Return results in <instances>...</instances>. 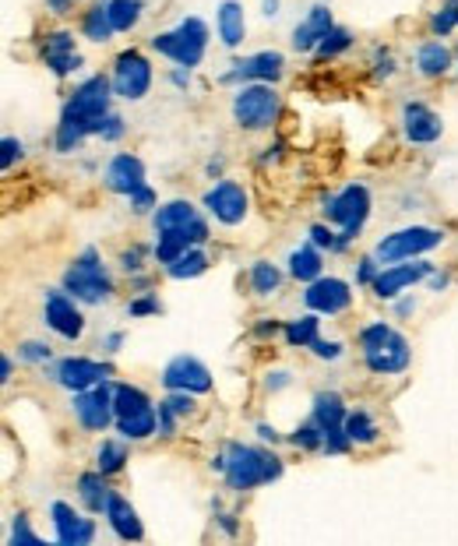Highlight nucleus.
<instances>
[{"instance_id":"55","label":"nucleus","mask_w":458,"mask_h":546,"mask_svg":"<svg viewBox=\"0 0 458 546\" xmlns=\"http://www.w3.org/2000/svg\"><path fill=\"white\" fill-rule=\"evenodd\" d=\"M120 265H124V272H137V268H141V250H127V254H124V258H120Z\"/></svg>"},{"instance_id":"22","label":"nucleus","mask_w":458,"mask_h":546,"mask_svg":"<svg viewBox=\"0 0 458 546\" xmlns=\"http://www.w3.org/2000/svg\"><path fill=\"white\" fill-rule=\"evenodd\" d=\"M107 519L113 525V532L120 536V540H141L145 536V529H141V519H137V511L120 497V493H113L109 497V508H107Z\"/></svg>"},{"instance_id":"34","label":"nucleus","mask_w":458,"mask_h":546,"mask_svg":"<svg viewBox=\"0 0 458 546\" xmlns=\"http://www.w3.org/2000/svg\"><path fill=\"white\" fill-rule=\"evenodd\" d=\"M109 4V18H113V28L117 32H131V28L141 22V0H107Z\"/></svg>"},{"instance_id":"26","label":"nucleus","mask_w":458,"mask_h":546,"mask_svg":"<svg viewBox=\"0 0 458 546\" xmlns=\"http://www.w3.org/2000/svg\"><path fill=\"white\" fill-rule=\"evenodd\" d=\"M416 67H420V75H427V78H441V75L452 67V54L444 50V43H423L420 54H416Z\"/></svg>"},{"instance_id":"11","label":"nucleus","mask_w":458,"mask_h":546,"mask_svg":"<svg viewBox=\"0 0 458 546\" xmlns=\"http://www.w3.org/2000/svg\"><path fill=\"white\" fill-rule=\"evenodd\" d=\"M205 208L222 222V226H237L247 218V191L237 180H222L205 194Z\"/></svg>"},{"instance_id":"30","label":"nucleus","mask_w":458,"mask_h":546,"mask_svg":"<svg viewBox=\"0 0 458 546\" xmlns=\"http://www.w3.org/2000/svg\"><path fill=\"white\" fill-rule=\"evenodd\" d=\"M117 430L127 437V440H141V437H152V434H156V410L148 406V410L131 412V416H120V420H117Z\"/></svg>"},{"instance_id":"24","label":"nucleus","mask_w":458,"mask_h":546,"mask_svg":"<svg viewBox=\"0 0 458 546\" xmlns=\"http://www.w3.org/2000/svg\"><path fill=\"white\" fill-rule=\"evenodd\" d=\"M88 135H96L88 120H81L75 113H64L60 124H56V148H60V152H75Z\"/></svg>"},{"instance_id":"23","label":"nucleus","mask_w":458,"mask_h":546,"mask_svg":"<svg viewBox=\"0 0 458 546\" xmlns=\"http://www.w3.org/2000/svg\"><path fill=\"white\" fill-rule=\"evenodd\" d=\"M216 28H219V39H222L229 50L243 43V32H247V25H243V7L237 4V0H222V4H219Z\"/></svg>"},{"instance_id":"62","label":"nucleus","mask_w":458,"mask_h":546,"mask_svg":"<svg viewBox=\"0 0 458 546\" xmlns=\"http://www.w3.org/2000/svg\"><path fill=\"white\" fill-rule=\"evenodd\" d=\"M258 434L265 437V440H275V437H279V434H275V430H271V427H265V423H261V427H258Z\"/></svg>"},{"instance_id":"29","label":"nucleus","mask_w":458,"mask_h":546,"mask_svg":"<svg viewBox=\"0 0 458 546\" xmlns=\"http://www.w3.org/2000/svg\"><path fill=\"white\" fill-rule=\"evenodd\" d=\"M78 490H81V500H85L88 511H107L109 508V497H113V493H109L107 483H103V472H99V476H96V472L81 476Z\"/></svg>"},{"instance_id":"8","label":"nucleus","mask_w":458,"mask_h":546,"mask_svg":"<svg viewBox=\"0 0 458 546\" xmlns=\"http://www.w3.org/2000/svg\"><path fill=\"white\" fill-rule=\"evenodd\" d=\"M148 88H152V64L137 50H124L113 64V92L120 99L137 103V99L148 96Z\"/></svg>"},{"instance_id":"56","label":"nucleus","mask_w":458,"mask_h":546,"mask_svg":"<svg viewBox=\"0 0 458 546\" xmlns=\"http://www.w3.org/2000/svg\"><path fill=\"white\" fill-rule=\"evenodd\" d=\"M374 261H378V258H363V261H360V275H356L360 282H374V278H378V275H374Z\"/></svg>"},{"instance_id":"15","label":"nucleus","mask_w":458,"mask_h":546,"mask_svg":"<svg viewBox=\"0 0 458 546\" xmlns=\"http://www.w3.org/2000/svg\"><path fill=\"white\" fill-rule=\"evenodd\" d=\"M46 325L54 328L56 335H64V339H78L85 331V318L78 314V307H75V300L67 293L50 289L46 293Z\"/></svg>"},{"instance_id":"2","label":"nucleus","mask_w":458,"mask_h":546,"mask_svg":"<svg viewBox=\"0 0 458 546\" xmlns=\"http://www.w3.org/2000/svg\"><path fill=\"white\" fill-rule=\"evenodd\" d=\"M205 46H209V25L201 18H184L173 32H162L152 39V50L169 56L180 67H198L205 60Z\"/></svg>"},{"instance_id":"41","label":"nucleus","mask_w":458,"mask_h":546,"mask_svg":"<svg viewBox=\"0 0 458 546\" xmlns=\"http://www.w3.org/2000/svg\"><path fill=\"white\" fill-rule=\"evenodd\" d=\"M46 64H50V71H54L56 78H67L71 71H78L81 56L78 54H46Z\"/></svg>"},{"instance_id":"25","label":"nucleus","mask_w":458,"mask_h":546,"mask_svg":"<svg viewBox=\"0 0 458 546\" xmlns=\"http://www.w3.org/2000/svg\"><path fill=\"white\" fill-rule=\"evenodd\" d=\"M314 423L321 430H335V427H346V410H342V399L335 391H321L314 399Z\"/></svg>"},{"instance_id":"50","label":"nucleus","mask_w":458,"mask_h":546,"mask_svg":"<svg viewBox=\"0 0 458 546\" xmlns=\"http://www.w3.org/2000/svg\"><path fill=\"white\" fill-rule=\"evenodd\" d=\"M18 356H22V359H32V363H36V359H50V346H43V342H25V346L18 349Z\"/></svg>"},{"instance_id":"7","label":"nucleus","mask_w":458,"mask_h":546,"mask_svg":"<svg viewBox=\"0 0 458 546\" xmlns=\"http://www.w3.org/2000/svg\"><path fill=\"white\" fill-rule=\"evenodd\" d=\"M444 237L437 229H427V226H409V229H399L392 237H384L374 250V258L384 261V265H395V261H405V258H416L423 250H433Z\"/></svg>"},{"instance_id":"12","label":"nucleus","mask_w":458,"mask_h":546,"mask_svg":"<svg viewBox=\"0 0 458 546\" xmlns=\"http://www.w3.org/2000/svg\"><path fill=\"white\" fill-rule=\"evenodd\" d=\"M282 54L275 50H265V54H254V56H243L240 64H233V71L222 75V82L233 85V82H279L282 78Z\"/></svg>"},{"instance_id":"37","label":"nucleus","mask_w":458,"mask_h":546,"mask_svg":"<svg viewBox=\"0 0 458 546\" xmlns=\"http://www.w3.org/2000/svg\"><path fill=\"white\" fill-rule=\"evenodd\" d=\"M346 434H350L352 444H371V440H378V427L367 412H350L346 416Z\"/></svg>"},{"instance_id":"60","label":"nucleus","mask_w":458,"mask_h":546,"mask_svg":"<svg viewBox=\"0 0 458 546\" xmlns=\"http://www.w3.org/2000/svg\"><path fill=\"white\" fill-rule=\"evenodd\" d=\"M286 378H290V374H271L269 388H282V384H286Z\"/></svg>"},{"instance_id":"63","label":"nucleus","mask_w":458,"mask_h":546,"mask_svg":"<svg viewBox=\"0 0 458 546\" xmlns=\"http://www.w3.org/2000/svg\"><path fill=\"white\" fill-rule=\"evenodd\" d=\"M120 342H124V335H109V339H107V346H109V349H117Z\"/></svg>"},{"instance_id":"17","label":"nucleus","mask_w":458,"mask_h":546,"mask_svg":"<svg viewBox=\"0 0 458 546\" xmlns=\"http://www.w3.org/2000/svg\"><path fill=\"white\" fill-rule=\"evenodd\" d=\"M367 367L374 374H399L409 367V342H405L399 331H392L381 346L367 349Z\"/></svg>"},{"instance_id":"45","label":"nucleus","mask_w":458,"mask_h":546,"mask_svg":"<svg viewBox=\"0 0 458 546\" xmlns=\"http://www.w3.org/2000/svg\"><path fill=\"white\" fill-rule=\"evenodd\" d=\"M0 152H4V156H0V166H4V169H11L15 159H22V141H18V137H4Z\"/></svg>"},{"instance_id":"58","label":"nucleus","mask_w":458,"mask_h":546,"mask_svg":"<svg viewBox=\"0 0 458 546\" xmlns=\"http://www.w3.org/2000/svg\"><path fill=\"white\" fill-rule=\"evenodd\" d=\"M392 71H395V60H392V56L384 54V60H378V75H384V78H388Z\"/></svg>"},{"instance_id":"6","label":"nucleus","mask_w":458,"mask_h":546,"mask_svg":"<svg viewBox=\"0 0 458 546\" xmlns=\"http://www.w3.org/2000/svg\"><path fill=\"white\" fill-rule=\"evenodd\" d=\"M109 92H113V82H107L103 75H96V78H88V82H81L75 88V96L64 106V113H75L81 120H88L92 131L103 135V124L109 116Z\"/></svg>"},{"instance_id":"40","label":"nucleus","mask_w":458,"mask_h":546,"mask_svg":"<svg viewBox=\"0 0 458 546\" xmlns=\"http://www.w3.org/2000/svg\"><path fill=\"white\" fill-rule=\"evenodd\" d=\"M124 462H127L124 444H117V440H103V448H99V472H103V476H107V472H117Z\"/></svg>"},{"instance_id":"20","label":"nucleus","mask_w":458,"mask_h":546,"mask_svg":"<svg viewBox=\"0 0 458 546\" xmlns=\"http://www.w3.org/2000/svg\"><path fill=\"white\" fill-rule=\"evenodd\" d=\"M107 184L117 194H135L145 187V166L135 156H113L107 166Z\"/></svg>"},{"instance_id":"61","label":"nucleus","mask_w":458,"mask_h":546,"mask_svg":"<svg viewBox=\"0 0 458 546\" xmlns=\"http://www.w3.org/2000/svg\"><path fill=\"white\" fill-rule=\"evenodd\" d=\"M265 15H269V18L279 15V0H265Z\"/></svg>"},{"instance_id":"48","label":"nucleus","mask_w":458,"mask_h":546,"mask_svg":"<svg viewBox=\"0 0 458 546\" xmlns=\"http://www.w3.org/2000/svg\"><path fill=\"white\" fill-rule=\"evenodd\" d=\"M166 406L177 412V416H188L194 410V402H190V391H173L169 399H166Z\"/></svg>"},{"instance_id":"36","label":"nucleus","mask_w":458,"mask_h":546,"mask_svg":"<svg viewBox=\"0 0 458 546\" xmlns=\"http://www.w3.org/2000/svg\"><path fill=\"white\" fill-rule=\"evenodd\" d=\"M279 282H282V275H279V268L269 265V261H258V265L250 268V286H254V293H258V297L275 293V289H279Z\"/></svg>"},{"instance_id":"49","label":"nucleus","mask_w":458,"mask_h":546,"mask_svg":"<svg viewBox=\"0 0 458 546\" xmlns=\"http://www.w3.org/2000/svg\"><path fill=\"white\" fill-rule=\"evenodd\" d=\"M11 540H15V543H28V546H36V543H39V536H36V532L28 529V521L22 519V515L15 519V532H11Z\"/></svg>"},{"instance_id":"31","label":"nucleus","mask_w":458,"mask_h":546,"mask_svg":"<svg viewBox=\"0 0 458 546\" xmlns=\"http://www.w3.org/2000/svg\"><path fill=\"white\" fill-rule=\"evenodd\" d=\"M188 247H190L188 229H162L159 244H156V258H159V265H173L180 254H188Z\"/></svg>"},{"instance_id":"18","label":"nucleus","mask_w":458,"mask_h":546,"mask_svg":"<svg viewBox=\"0 0 458 546\" xmlns=\"http://www.w3.org/2000/svg\"><path fill=\"white\" fill-rule=\"evenodd\" d=\"M54 525H56V540L64 546H85L92 543V536H96V525L88 519H81L75 508H67L64 500H56L54 508Z\"/></svg>"},{"instance_id":"53","label":"nucleus","mask_w":458,"mask_h":546,"mask_svg":"<svg viewBox=\"0 0 458 546\" xmlns=\"http://www.w3.org/2000/svg\"><path fill=\"white\" fill-rule=\"evenodd\" d=\"M310 240H314V247H335L339 240H335V233L331 229H324V226H314L310 229Z\"/></svg>"},{"instance_id":"27","label":"nucleus","mask_w":458,"mask_h":546,"mask_svg":"<svg viewBox=\"0 0 458 546\" xmlns=\"http://www.w3.org/2000/svg\"><path fill=\"white\" fill-rule=\"evenodd\" d=\"M194 218H198V212H194L190 201H169L156 212V229L159 233L162 229H188Z\"/></svg>"},{"instance_id":"16","label":"nucleus","mask_w":458,"mask_h":546,"mask_svg":"<svg viewBox=\"0 0 458 546\" xmlns=\"http://www.w3.org/2000/svg\"><path fill=\"white\" fill-rule=\"evenodd\" d=\"M402 131H405V137H409L412 145H431V141H437V137H441L444 124H441V116H437L433 109L423 106V103H405Z\"/></svg>"},{"instance_id":"21","label":"nucleus","mask_w":458,"mask_h":546,"mask_svg":"<svg viewBox=\"0 0 458 546\" xmlns=\"http://www.w3.org/2000/svg\"><path fill=\"white\" fill-rule=\"evenodd\" d=\"M331 28H335L331 11H328V7H310V15H307L297 25V32H293V50H300V54L318 50V43H321Z\"/></svg>"},{"instance_id":"9","label":"nucleus","mask_w":458,"mask_h":546,"mask_svg":"<svg viewBox=\"0 0 458 546\" xmlns=\"http://www.w3.org/2000/svg\"><path fill=\"white\" fill-rule=\"evenodd\" d=\"M75 412H78L81 427L88 430H107L113 423V388H107V381L96 384V388H85V391H75Z\"/></svg>"},{"instance_id":"32","label":"nucleus","mask_w":458,"mask_h":546,"mask_svg":"<svg viewBox=\"0 0 458 546\" xmlns=\"http://www.w3.org/2000/svg\"><path fill=\"white\" fill-rule=\"evenodd\" d=\"M85 35L92 39V43H109L113 39V18H109V4H96L88 15H85Z\"/></svg>"},{"instance_id":"59","label":"nucleus","mask_w":458,"mask_h":546,"mask_svg":"<svg viewBox=\"0 0 458 546\" xmlns=\"http://www.w3.org/2000/svg\"><path fill=\"white\" fill-rule=\"evenodd\" d=\"M75 0H50V7H54L56 15H67V7H71Z\"/></svg>"},{"instance_id":"10","label":"nucleus","mask_w":458,"mask_h":546,"mask_svg":"<svg viewBox=\"0 0 458 546\" xmlns=\"http://www.w3.org/2000/svg\"><path fill=\"white\" fill-rule=\"evenodd\" d=\"M162 384H166L169 391H198V395H201V391L212 388V374H209V367H205L201 359H194V356H177V359L166 363Z\"/></svg>"},{"instance_id":"33","label":"nucleus","mask_w":458,"mask_h":546,"mask_svg":"<svg viewBox=\"0 0 458 546\" xmlns=\"http://www.w3.org/2000/svg\"><path fill=\"white\" fill-rule=\"evenodd\" d=\"M152 402H148V395L141 391V388H131V384H117L113 388V410H117V420L120 416H131V412H141L148 410Z\"/></svg>"},{"instance_id":"64","label":"nucleus","mask_w":458,"mask_h":546,"mask_svg":"<svg viewBox=\"0 0 458 546\" xmlns=\"http://www.w3.org/2000/svg\"><path fill=\"white\" fill-rule=\"evenodd\" d=\"M444 7H448V11L455 15V22H458V0H444Z\"/></svg>"},{"instance_id":"14","label":"nucleus","mask_w":458,"mask_h":546,"mask_svg":"<svg viewBox=\"0 0 458 546\" xmlns=\"http://www.w3.org/2000/svg\"><path fill=\"white\" fill-rule=\"evenodd\" d=\"M303 300H307L310 310H318V314H342L352 303V293L342 278H314V282L307 286Z\"/></svg>"},{"instance_id":"54","label":"nucleus","mask_w":458,"mask_h":546,"mask_svg":"<svg viewBox=\"0 0 458 546\" xmlns=\"http://www.w3.org/2000/svg\"><path fill=\"white\" fill-rule=\"evenodd\" d=\"M127 310H131V314H159V303L152 300V297H141V300H135L131 303V307H127Z\"/></svg>"},{"instance_id":"1","label":"nucleus","mask_w":458,"mask_h":546,"mask_svg":"<svg viewBox=\"0 0 458 546\" xmlns=\"http://www.w3.org/2000/svg\"><path fill=\"white\" fill-rule=\"evenodd\" d=\"M282 476V462L250 444H229L226 448V480L233 490H254Z\"/></svg>"},{"instance_id":"3","label":"nucleus","mask_w":458,"mask_h":546,"mask_svg":"<svg viewBox=\"0 0 458 546\" xmlns=\"http://www.w3.org/2000/svg\"><path fill=\"white\" fill-rule=\"evenodd\" d=\"M275 116H279V96L269 82L243 85L233 96V120L247 131H265V127H271Z\"/></svg>"},{"instance_id":"47","label":"nucleus","mask_w":458,"mask_h":546,"mask_svg":"<svg viewBox=\"0 0 458 546\" xmlns=\"http://www.w3.org/2000/svg\"><path fill=\"white\" fill-rule=\"evenodd\" d=\"M431 25H433V32H437V35L444 39V35H448V32L458 25V22H455V15H452L448 7H441V11H437V15L431 18Z\"/></svg>"},{"instance_id":"57","label":"nucleus","mask_w":458,"mask_h":546,"mask_svg":"<svg viewBox=\"0 0 458 546\" xmlns=\"http://www.w3.org/2000/svg\"><path fill=\"white\" fill-rule=\"evenodd\" d=\"M11 370H15V363H11V356H4L0 359V381H11Z\"/></svg>"},{"instance_id":"35","label":"nucleus","mask_w":458,"mask_h":546,"mask_svg":"<svg viewBox=\"0 0 458 546\" xmlns=\"http://www.w3.org/2000/svg\"><path fill=\"white\" fill-rule=\"evenodd\" d=\"M205 268H209V258L201 250H188L173 265H166V272L173 275V278H194V275H201Z\"/></svg>"},{"instance_id":"52","label":"nucleus","mask_w":458,"mask_h":546,"mask_svg":"<svg viewBox=\"0 0 458 546\" xmlns=\"http://www.w3.org/2000/svg\"><path fill=\"white\" fill-rule=\"evenodd\" d=\"M120 135H124V120L109 113V116H107V124H103V137H107V141H117V137H120Z\"/></svg>"},{"instance_id":"51","label":"nucleus","mask_w":458,"mask_h":546,"mask_svg":"<svg viewBox=\"0 0 458 546\" xmlns=\"http://www.w3.org/2000/svg\"><path fill=\"white\" fill-rule=\"evenodd\" d=\"M310 349L321 356V359H339V356H342V342H321V339H318Z\"/></svg>"},{"instance_id":"42","label":"nucleus","mask_w":458,"mask_h":546,"mask_svg":"<svg viewBox=\"0 0 458 546\" xmlns=\"http://www.w3.org/2000/svg\"><path fill=\"white\" fill-rule=\"evenodd\" d=\"M388 335H392V328L384 325V321H381V325L363 328V335H360V346H363V353H367V349H374V346H381Z\"/></svg>"},{"instance_id":"28","label":"nucleus","mask_w":458,"mask_h":546,"mask_svg":"<svg viewBox=\"0 0 458 546\" xmlns=\"http://www.w3.org/2000/svg\"><path fill=\"white\" fill-rule=\"evenodd\" d=\"M290 272L293 278L300 282H314V278H321V254L314 250V247H300L290 254Z\"/></svg>"},{"instance_id":"46","label":"nucleus","mask_w":458,"mask_h":546,"mask_svg":"<svg viewBox=\"0 0 458 546\" xmlns=\"http://www.w3.org/2000/svg\"><path fill=\"white\" fill-rule=\"evenodd\" d=\"M131 197V208L135 212H152L156 208V194H152V187H137L135 194H127Z\"/></svg>"},{"instance_id":"13","label":"nucleus","mask_w":458,"mask_h":546,"mask_svg":"<svg viewBox=\"0 0 458 546\" xmlns=\"http://www.w3.org/2000/svg\"><path fill=\"white\" fill-rule=\"evenodd\" d=\"M109 378L107 363H96V359H81V356H71V359H60L56 367V381L67 391H85V388H96Z\"/></svg>"},{"instance_id":"39","label":"nucleus","mask_w":458,"mask_h":546,"mask_svg":"<svg viewBox=\"0 0 458 546\" xmlns=\"http://www.w3.org/2000/svg\"><path fill=\"white\" fill-rule=\"evenodd\" d=\"M350 46H352V32L335 25L321 43H318V56H335V54H342V50H350Z\"/></svg>"},{"instance_id":"43","label":"nucleus","mask_w":458,"mask_h":546,"mask_svg":"<svg viewBox=\"0 0 458 546\" xmlns=\"http://www.w3.org/2000/svg\"><path fill=\"white\" fill-rule=\"evenodd\" d=\"M293 444H297V448H318V444H324V430L318 427V423L300 427L297 437H293Z\"/></svg>"},{"instance_id":"5","label":"nucleus","mask_w":458,"mask_h":546,"mask_svg":"<svg viewBox=\"0 0 458 546\" xmlns=\"http://www.w3.org/2000/svg\"><path fill=\"white\" fill-rule=\"evenodd\" d=\"M324 216L331 218V222H342V226H346L342 240L335 244L342 250V247L360 233V226L367 222V216H371V194H367V187H360V184H350L342 194H335V197L324 201Z\"/></svg>"},{"instance_id":"19","label":"nucleus","mask_w":458,"mask_h":546,"mask_svg":"<svg viewBox=\"0 0 458 546\" xmlns=\"http://www.w3.org/2000/svg\"><path fill=\"white\" fill-rule=\"evenodd\" d=\"M431 275V265L427 261H420V265H395V268H384V272L374 278V293H378L381 300H392V297H399L405 286H416L420 278H427Z\"/></svg>"},{"instance_id":"44","label":"nucleus","mask_w":458,"mask_h":546,"mask_svg":"<svg viewBox=\"0 0 458 546\" xmlns=\"http://www.w3.org/2000/svg\"><path fill=\"white\" fill-rule=\"evenodd\" d=\"M46 54H75V35L71 32H54L46 39Z\"/></svg>"},{"instance_id":"38","label":"nucleus","mask_w":458,"mask_h":546,"mask_svg":"<svg viewBox=\"0 0 458 546\" xmlns=\"http://www.w3.org/2000/svg\"><path fill=\"white\" fill-rule=\"evenodd\" d=\"M318 318H297L286 325V342L290 346H314L318 342Z\"/></svg>"},{"instance_id":"4","label":"nucleus","mask_w":458,"mask_h":546,"mask_svg":"<svg viewBox=\"0 0 458 546\" xmlns=\"http://www.w3.org/2000/svg\"><path fill=\"white\" fill-rule=\"evenodd\" d=\"M64 289L75 293V297L85 303H99L109 297L113 286H109L107 272H103V265H99V254H96L92 247H88L78 261L64 272Z\"/></svg>"}]
</instances>
